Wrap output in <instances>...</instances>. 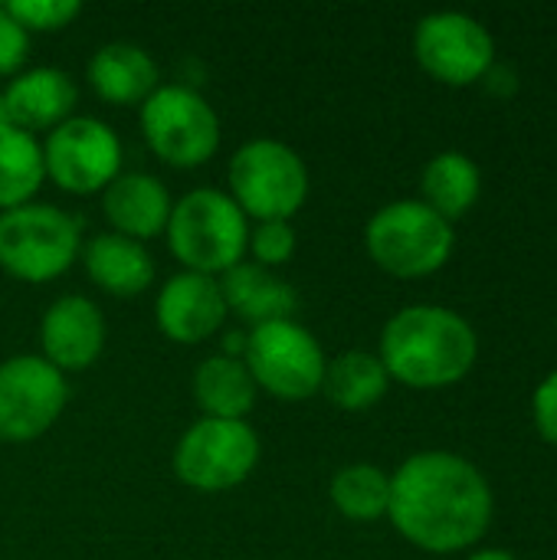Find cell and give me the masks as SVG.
Wrapping results in <instances>:
<instances>
[{
	"mask_svg": "<svg viewBox=\"0 0 557 560\" xmlns=\"http://www.w3.org/2000/svg\"><path fill=\"white\" fill-rule=\"evenodd\" d=\"M243 364L250 368L259 390L286 404H302L322 394L325 351L318 338L295 318L256 325L246 335Z\"/></svg>",
	"mask_w": 557,
	"mask_h": 560,
	"instance_id": "52a82bcc",
	"label": "cell"
},
{
	"mask_svg": "<svg viewBox=\"0 0 557 560\" xmlns=\"http://www.w3.org/2000/svg\"><path fill=\"white\" fill-rule=\"evenodd\" d=\"M420 190H423V203L453 223L476 207L479 190H483V174L469 154L440 151L437 158L427 161L423 177H420Z\"/></svg>",
	"mask_w": 557,
	"mask_h": 560,
	"instance_id": "44dd1931",
	"label": "cell"
},
{
	"mask_svg": "<svg viewBox=\"0 0 557 560\" xmlns=\"http://www.w3.org/2000/svg\"><path fill=\"white\" fill-rule=\"evenodd\" d=\"M259 463V436L246 420H197L177 440L174 476L197 492H227Z\"/></svg>",
	"mask_w": 557,
	"mask_h": 560,
	"instance_id": "9c48e42d",
	"label": "cell"
},
{
	"mask_svg": "<svg viewBox=\"0 0 557 560\" xmlns=\"http://www.w3.org/2000/svg\"><path fill=\"white\" fill-rule=\"evenodd\" d=\"M220 292H223L227 312L240 315L253 328L269 325V322H286L299 308L295 289L286 279H279L272 269H263L256 262H240L227 269L220 279Z\"/></svg>",
	"mask_w": 557,
	"mask_h": 560,
	"instance_id": "e0dca14e",
	"label": "cell"
},
{
	"mask_svg": "<svg viewBox=\"0 0 557 560\" xmlns=\"http://www.w3.org/2000/svg\"><path fill=\"white\" fill-rule=\"evenodd\" d=\"M141 131L171 167H200L220 148V118L190 85H158L141 105Z\"/></svg>",
	"mask_w": 557,
	"mask_h": 560,
	"instance_id": "ba28073f",
	"label": "cell"
},
{
	"mask_svg": "<svg viewBox=\"0 0 557 560\" xmlns=\"http://www.w3.org/2000/svg\"><path fill=\"white\" fill-rule=\"evenodd\" d=\"M532 420H535L538 433L552 446H557V371L538 384V390L532 397Z\"/></svg>",
	"mask_w": 557,
	"mask_h": 560,
	"instance_id": "83f0119b",
	"label": "cell"
},
{
	"mask_svg": "<svg viewBox=\"0 0 557 560\" xmlns=\"http://www.w3.org/2000/svg\"><path fill=\"white\" fill-rule=\"evenodd\" d=\"M227 184L246 220H292L309 197V167L295 148L272 138H256L230 158Z\"/></svg>",
	"mask_w": 557,
	"mask_h": 560,
	"instance_id": "5b68a950",
	"label": "cell"
},
{
	"mask_svg": "<svg viewBox=\"0 0 557 560\" xmlns=\"http://www.w3.org/2000/svg\"><path fill=\"white\" fill-rule=\"evenodd\" d=\"M167 243L184 272L223 276L240 266L250 246V220L223 190H190L171 207Z\"/></svg>",
	"mask_w": 557,
	"mask_h": 560,
	"instance_id": "3957f363",
	"label": "cell"
},
{
	"mask_svg": "<svg viewBox=\"0 0 557 560\" xmlns=\"http://www.w3.org/2000/svg\"><path fill=\"white\" fill-rule=\"evenodd\" d=\"M30 52V33L0 3V75H20Z\"/></svg>",
	"mask_w": 557,
	"mask_h": 560,
	"instance_id": "4316f807",
	"label": "cell"
},
{
	"mask_svg": "<svg viewBox=\"0 0 557 560\" xmlns=\"http://www.w3.org/2000/svg\"><path fill=\"white\" fill-rule=\"evenodd\" d=\"M256 256V266L272 269V266H286L295 253V230L289 220H269V223H256V230H250V246Z\"/></svg>",
	"mask_w": 557,
	"mask_h": 560,
	"instance_id": "484cf974",
	"label": "cell"
},
{
	"mask_svg": "<svg viewBox=\"0 0 557 560\" xmlns=\"http://www.w3.org/2000/svg\"><path fill=\"white\" fill-rule=\"evenodd\" d=\"M82 262H85L89 279L115 299L141 295L154 282V259L144 249V243L118 236V233L92 236Z\"/></svg>",
	"mask_w": 557,
	"mask_h": 560,
	"instance_id": "ac0fdd59",
	"label": "cell"
},
{
	"mask_svg": "<svg viewBox=\"0 0 557 560\" xmlns=\"http://www.w3.org/2000/svg\"><path fill=\"white\" fill-rule=\"evenodd\" d=\"M171 207V194L151 174H118L102 190V213L112 233L138 243L161 236L167 230Z\"/></svg>",
	"mask_w": 557,
	"mask_h": 560,
	"instance_id": "9a60e30c",
	"label": "cell"
},
{
	"mask_svg": "<svg viewBox=\"0 0 557 560\" xmlns=\"http://www.w3.org/2000/svg\"><path fill=\"white\" fill-rule=\"evenodd\" d=\"M76 82L69 72L53 69V66H36L23 69L20 75L10 79L3 98L13 118V128L20 131H43L56 128L72 115L76 105Z\"/></svg>",
	"mask_w": 557,
	"mask_h": 560,
	"instance_id": "2e32d148",
	"label": "cell"
},
{
	"mask_svg": "<svg viewBox=\"0 0 557 560\" xmlns=\"http://www.w3.org/2000/svg\"><path fill=\"white\" fill-rule=\"evenodd\" d=\"M89 82L108 105H144L158 89V66L148 49L135 43H108L89 62Z\"/></svg>",
	"mask_w": 557,
	"mask_h": 560,
	"instance_id": "d6986e66",
	"label": "cell"
},
{
	"mask_svg": "<svg viewBox=\"0 0 557 560\" xmlns=\"http://www.w3.org/2000/svg\"><path fill=\"white\" fill-rule=\"evenodd\" d=\"M328 495L348 522H378L391 505V476L371 463H351L335 472Z\"/></svg>",
	"mask_w": 557,
	"mask_h": 560,
	"instance_id": "cb8c5ba5",
	"label": "cell"
},
{
	"mask_svg": "<svg viewBox=\"0 0 557 560\" xmlns=\"http://www.w3.org/2000/svg\"><path fill=\"white\" fill-rule=\"evenodd\" d=\"M3 7L26 33H56L82 13L76 0H13Z\"/></svg>",
	"mask_w": 557,
	"mask_h": 560,
	"instance_id": "d4e9b609",
	"label": "cell"
},
{
	"mask_svg": "<svg viewBox=\"0 0 557 560\" xmlns=\"http://www.w3.org/2000/svg\"><path fill=\"white\" fill-rule=\"evenodd\" d=\"M79 220L53 203L0 213V269L23 282H49L79 256Z\"/></svg>",
	"mask_w": 557,
	"mask_h": 560,
	"instance_id": "8992f818",
	"label": "cell"
},
{
	"mask_svg": "<svg viewBox=\"0 0 557 560\" xmlns=\"http://www.w3.org/2000/svg\"><path fill=\"white\" fill-rule=\"evenodd\" d=\"M479 354L473 325L443 305H407L381 331L384 371L417 390H437L463 381Z\"/></svg>",
	"mask_w": 557,
	"mask_h": 560,
	"instance_id": "7a4b0ae2",
	"label": "cell"
},
{
	"mask_svg": "<svg viewBox=\"0 0 557 560\" xmlns=\"http://www.w3.org/2000/svg\"><path fill=\"white\" fill-rule=\"evenodd\" d=\"M453 223L423 200H394L364 226L368 256L397 279H423L453 256Z\"/></svg>",
	"mask_w": 557,
	"mask_h": 560,
	"instance_id": "277c9868",
	"label": "cell"
},
{
	"mask_svg": "<svg viewBox=\"0 0 557 560\" xmlns=\"http://www.w3.org/2000/svg\"><path fill=\"white\" fill-rule=\"evenodd\" d=\"M414 56L443 85H473L496 66L492 33L469 13H427L414 30Z\"/></svg>",
	"mask_w": 557,
	"mask_h": 560,
	"instance_id": "8fae6325",
	"label": "cell"
},
{
	"mask_svg": "<svg viewBox=\"0 0 557 560\" xmlns=\"http://www.w3.org/2000/svg\"><path fill=\"white\" fill-rule=\"evenodd\" d=\"M10 128H13V118H10L7 98H3V92H0V135H3V131H10Z\"/></svg>",
	"mask_w": 557,
	"mask_h": 560,
	"instance_id": "f546056e",
	"label": "cell"
},
{
	"mask_svg": "<svg viewBox=\"0 0 557 560\" xmlns=\"http://www.w3.org/2000/svg\"><path fill=\"white\" fill-rule=\"evenodd\" d=\"M256 381L250 368L233 354L207 358L194 374V397L210 420H246L256 407Z\"/></svg>",
	"mask_w": 557,
	"mask_h": 560,
	"instance_id": "ffe728a7",
	"label": "cell"
},
{
	"mask_svg": "<svg viewBox=\"0 0 557 560\" xmlns=\"http://www.w3.org/2000/svg\"><path fill=\"white\" fill-rule=\"evenodd\" d=\"M555 331H557V325H555Z\"/></svg>",
	"mask_w": 557,
	"mask_h": 560,
	"instance_id": "4dcf8cb0",
	"label": "cell"
},
{
	"mask_svg": "<svg viewBox=\"0 0 557 560\" xmlns=\"http://www.w3.org/2000/svg\"><path fill=\"white\" fill-rule=\"evenodd\" d=\"M391 374L371 351H345L325 364L322 394L341 410H368L384 400Z\"/></svg>",
	"mask_w": 557,
	"mask_h": 560,
	"instance_id": "7402d4cb",
	"label": "cell"
},
{
	"mask_svg": "<svg viewBox=\"0 0 557 560\" xmlns=\"http://www.w3.org/2000/svg\"><path fill=\"white\" fill-rule=\"evenodd\" d=\"M492 512L496 499L486 476L456 453H417L391 476L387 518L423 551L453 555L473 548L489 532Z\"/></svg>",
	"mask_w": 557,
	"mask_h": 560,
	"instance_id": "6da1fadb",
	"label": "cell"
},
{
	"mask_svg": "<svg viewBox=\"0 0 557 560\" xmlns=\"http://www.w3.org/2000/svg\"><path fill=\"white\" fill-rule=\"evenodd\" d=\"M69 384L49 361L16 354L0 364V440L30 443L43 436L66 410Z\"/></svg>",
	"mask_w": 557,
	"mask_h": 560,
	"instance_id": "7c38bea8",
	"label": "cell"
},
{
	"mask_svg": "<svg viewBox=\"0 0 557 560\" xmlns=\"http://www.w3.org/2000/svg\"><path fill=\"white\" fill-rule=\"evenodd\" d=\"M39 345H43V361H49L59 374L92 368L105 348L102 308L85 295L56 299L43 315Z\"/></svg>",
	"mask_w": 557,
	"mask_h": 560,
	"instance_id": "4fadbf2b",
	"label": "cell"
},
{
	"mask_svg": "<svg viewBox=\"0 0 557 560\" xmlns=\"http://www.w3.org/2000/svg\"><path fill=\"white\" fill-rule=\"evenodd\" d=\"M158 328L174 345H200L213 338L223 325L227 302L220 292V279L200 276V272H177L164 282L158 302Z\"/></svg>",
	"mask_w": 557,
	"mask_h": 560,
	"instance_id": "5bb4252c",
	"label": "cell"
},
{
	"mask_svg": "<svg viewBox=\"0 0 557 560\" xmlns=\"http://www.w3.org/2000/svg\"><path fill=\"white\" fill-rule=\"evenodd\" d=\"M46 180L43 144L20 128L0 135V213L33 203V194Z\"/></svg>",
	"mask_w": 557,
	"mask_h": 560,
	"instance_id": "603a6c76",
	"label": "cell"
},
{
	"mask_svg": "<svg viewBox=\"0 0 557 560\" xmlns=\"http://www.w3.org/2000/svg\"><path fill=\"white\" fill-rule=\"evenodd\" d=\"M469 560H519L515 555L502 551V548H489V551H476Z\"/></svg>",
	"mask_w": 557,
	"mask_h": 560,
	"instance_id": "f1b7e54d",
	"label": "cell"
},
{
	"mask_svg": "<svg viewBox=\"0 0 557 560\" xmlns=\"http://www.w3.org/2000/svg\"><path fill=\"white\" fill-rule=\"evenodd\" d=\"M43 164L66 194H98L121 174V141L112 125L92 115L66 118L49 131Z\"/></svg>",
	"mask_w": 557,
	"mask_h": 560,
	"instance_id": "30bf717a",
	"label": "cell"
}]
</instances>
